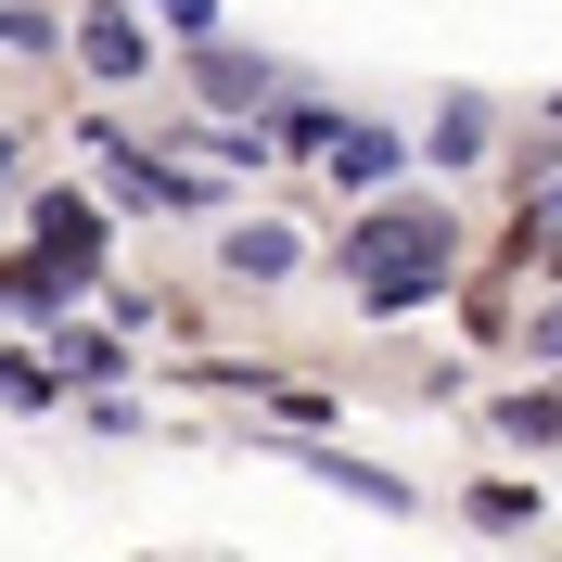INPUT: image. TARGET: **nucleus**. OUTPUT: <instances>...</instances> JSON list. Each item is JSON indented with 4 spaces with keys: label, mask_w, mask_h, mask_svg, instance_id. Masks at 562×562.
<instances>
[{
    "label": "nucleus",
    "mask_w": 562,
    "mask_h": 562,
    "mask_svg": "<svg viewBox=\"0 0 562 562\" xmlns=\"http://www.w3.org/2000/svg\"><path fill=\"white\" fill-rule=\"evenodd\" d=\"M448 256H460L448 205H384V217L346 231V269H358V307H371V319H409L422 294L448 281Z\"/></svg>",
    "instance_id": "f257e3e1"
},
{
    "label": "nucleus",
    "mask_w": 562,
    "mask_h": 562,
    "mask_svg": "<svg viewBox=\"0 0 562 562\" xmlns=\"http://www.w3.org/2000/svg\"><path fill=\"white\" fill-rule=\"evenodd\" d=\"M77 65L103 77V90H128V77L154 65V52H140V26H128V13H90V26H77Z\"/></svg>",
    "instance_id": "f03ea898"
},
{
    "label": "nucleus",
    "mask_w": 562,
    "mask_h": 562,
    "mask_svg": "<svg viewBox=\"0 0 562 562\" xmlns=\"http://www.w3.org/2000/svg\"><path fill=\"white\" fill-rule=\"evenodd\" d=\"M38 256H52V269H90V256H103V217L77 205V192H52V205H38Z\"/></svg>",
    "instance_id": "7ed1b4c3"
},
{
    "label": "nucleus",
    "mask_w": 562,
    "mask_h": 562,
    "mask_svg": "<svg viewBox=\"0 0 562 562\" xmlns=\"http://www.w3.org/2000/svg\"><path fill=\"white\" fill-rule=\"evenodd\" d=\"M307 460V448H294ZM307 473H333L346 498H371V512H409V473H371V460H307Z\"/></svg>",
    "instance_id": "20e7f679"
},
{
    "label": "nucleus",
    "mask_w": 562,
    "mask_h": 562,
    "mask_svg": "<svg viewBox=\"0 0 562 562\" xmlns=\"http://www.w3.org/2000/svg\"><path fill=\"white\" fill-rule=\"evenodd\" d=\"M294 256H307V231H231V269L244 281H281Z\"/></svg>",
    "instance_id": "39448f33"
},
{
    "label": "nucleus",
    "mask_w": 562,
    "mask_h": 562,
    "mask_svg": "<svg viewBox=\"0 0 562 562\" xmlns=\"http://www.w3.org/2000/svg\"><path fill=\"white\" fill-rule=\"evenodd\" d=\"M498 435L512 448H562V396H498Z\"/></svg>",
    "instance_id": "423d86ee"
},
{
    "label": "nucleus",
    "mask_w": 562,
    "mask_h": 562,
    "mask_svg": "<svg viewBox=\"0 0 562 562\" xmlns=\"http://www.w3.org/2000/svg\"><path fill=\"white\" fill-rule=\"evenodd\" d=\"M281 154H333V140H346V115H333V103H281Z\"/></svg>",
    "instance_id": "0eeeda50"
},
{
    "label": "nucleus",
    "mask_w": 562,
    "mask_h": 562,
    "mask_svg": "<svg viewBox=\"0 0 562 562\" xmlns=\"http://www.w3.org/2000/svg\"><path fill=\"white\" fill-rule=\"evenodd\" d=\"M473 525H486V537H525L537 498H525V486H473Z\"/></svg>",
    "instance_id": "6e6552de"
},
{
    "label": "nucleus",
    "mask_w": 562,
    "mask_h": 562,
    "mask_svg": "<svg viewBox=\"0 0 562 562\" xmlns=\"http://www.w3.org/2000/svg\"><path fill=\"white\" fill-rule=\"evenodd\" d=\"M333 167H346V179H384V167H396V128H346V140H333Z\"/></svg>",
    "instance_id": "1a4fd4ad"
},
{
    "label": "nucleus",
    "mask_w": 562,
    "mask_h": 562,
    "mask_svg": "<svg viewBox=\"0 0 562 562\" xmlns=\"http://www.w3.org/2000/svg\"><path fill=\"white\" fill-rule=\"evenodd\" d=\"M435 154H448V167H460V154H486V103H448V115H435Z\"/></svg>",
    "instance_id": "9d476101"
},
{
    "label": "nucleus",
    "mask_w": 562,
    "mask_h": 562,
    "mask_svg": "<svg viewBox=\"0 0 562 562\" xmlns=\"http://www.w3.org/2000/svg\"><path fill=\"white\" fill-rule=\"evenodd\" d=\"M0 396H13V409H52V371H26V358H0Z\"/></svg>",
    "instance_id": "9b49d317"
},
{
    "label": "nucleus",
    "mask_w": 562,
    "mask_h": 562,
    "mask_svg": "<svg viewBox=\"0 0 562 562\" xmlns=\"http://www.w3.org/2000/svg\"><path fill=\"white\" fill-rule=\"evenodd\" d=\"M154 13H167L179 38H217V0H154Z\"/></svg>",
    "instance_id": "f8f14e48"
},
{
    "label": "nucleus",
    "mask_w": 562,
    "mask_h": 562,
    "mask_svg": "<svg viewBox=\"0 0 562 562\" xmlns=\"http://www.w3.org/2000/svg\"><path fill=\"white\" fill-rule=\"evenodd\" d=\"M537 346H550V358H562V307H550V319H537Z\"/></svg>",
    "instance_id": "ddd939ff"
}]
</instances>
